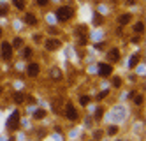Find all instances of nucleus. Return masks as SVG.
Returning <instances> with one entry per match:
<instances>
[{
  "label": "nucleus",
  "instance_id": "40",
  "mask_svg": "<svg viewBox=\"0 0 146 141\" xmlns=\"http://www.w3.org/2000/svg\"><path fill=\"white\" fill-rule=\"evenodd\" d=\"M7 136H9V134H5V132L0 134V141H7Z\"/></svg>",
  "mask_w": 146,
  "mask_h": 141
},
{
  "label": "nucleus",
  "instance_id": "28",
  "mask_svg": "<svg viewBox=\"0 0 146 141\" xmlns=\"http://www.w3.org/2000/svg\"><path fill=\"white\" fill-rule=\"evenodd\" d=\"M44 34L48 37H62V30L58 27H55V25H48L46 30H44Z\"/></svg>",
  "mask_w": 146,
  "mask_h": 141
},
{
  "label": "nucleus",
  "instance_id": "32",
  "mask_svg": "<svg viewBox=\"0 0 146 141\" xmlns=\"http://www.w3.org/2000/svg\"><path fill=\"white\" fill-rule=\"evenodd\" d=\"M13 5L18 13H25L28 7V0H13Z\"/></svg>",
  "mask_w": 146,
  "mask_h": 141
},
{
  "label": "nucleus",
  "instance_id": "38",
  "mask_svg": "<svg viewBox=\"0 0 146 141\" xmlns=\"http://www.w3.org/2000/svg\"><path fill=\"white\" fill-rule=\"evenodd\" d=\"M129 81H130L132 85L137 83V74H134V71H130V74H129Z\"/></svg>",
  "mask_w": 146,
  "mask_h": 141
},
{
  "label": "nucleus",
  "instance_id": "43",
  "mask_svg": "<svg viewBox=\"0 0 146 141\" xmlns=\"http://www.w3.org/2000/svg\"><path fill=\"white\" fill-rule=\"evenodd\" d=\"M85 141H93V139H92V138H88V139H85Z\"/></svg>",
  "mask_w": 146,
  "mask_h": 141
},
{
  "label": "nucleus",
  "instance_id": "25",
  "mask_svg": "<svg viewBox=\"0 0 146 141\" xmlns=\"http://www.w3.org/2000/svg\"><path fill=\"white\" fill-rule=\"evenodd\" d=\"M78 104H79V108H88L92 102H93V97L90 95V94H79L78 95Z\"/></svg>",
  "mask_w": 146,
  "mask_h": 141
},
{
  "label": "nucleus",
  "instance_id": "2",
  "mask_svg": "<svg viewBox=\"0 0 146 141\" xmlns=\"http://www.w3.org/2000/svg\"><path fill=\"white\" fill-rule=\"evenodd\" d=\"M60 115H62V118H64V120H67L69 124H78V122L81 120V115H83V113H79V108L76 106L74 101H72V99H67V101L64 102V108H62Z\"/></svg>",
  "mask_w": 146,
  "mask_h": 141
},
{
  "label": "nucleus",
  "instance_id": "11",
  "mask_svg": "<svg viewBox=\"0 0 146 141\" xmlns=\"http://www.w3.org/2000/svg\"><path fill=\"white\" fill-rule=\"evenodd\" d=\"M106 62H109V63H118V62H121V48H118V46H109L108 49H106Z\"/></svg>",
  "mask_w": 146,
  "mask_h": 141
},
{
  "label": "nucleus",
  "instance_id": "19",
  "mask_svg": "<svg viewBox=\"0 0 146 141\" xmlns=\"http://www.w3.org/2000/svg\"><path fill=\"white\" fill-rule=\"evenodd\" d=\"M88 132H90L88 138H92L93 141H106V134H104V127L102 125H93Z\"/></svg>",
  "mask_w": 146,
  "mask_h": 141
},
{
  "label": "nucleus",
  "instance_id": "4",
  "mask_svg": "<svg viewBox=\"0 0 146 141\" xmlns=\"http://www.w3.org/2000/svg\"><path fill=\"white\" fill-rule=\"evenodd\" d=\"M21 110L19 108H16L14 111H11L9 113V116H7V120H5V134H14V132H18L19 129V122H21Z\"/></svg>",
  "mask_w": 146,
  "mask_h": 141
},
{
  "label": "nucleus",
  "instance_id": "13",
  "mask_svg": "<svg viewBox=\"0 0 146 141\" xmlns=\"http://www.w3.org/2000/svg\"><path fill=\"white\" fill-rule=\"evenodd\" d=\"M108 111V106L102 104V102H97V106H93V122H95V125H100L102 124V118H104V113Z\"/></svg>",
  "mask_w": 146,
  "mask_h": 141
},
{
  "label": "nucleus",
  "instance_id": "37",
  "mask_svg": "<svg viewBox=\"0 0 146 141\" xmlns=\"http://www.w3.org/2000/svg\"><path fill=\"white\" fill-rule=\"evenodd\" d=\"M125 5H130V7H137L139 5V0H123Z\"/></svg>",
  "mask_w": 146,
  "mask_h": 141
},
{
  "label": "nucleus",
  "instance_id": "17",
  "mask_svg": "<svg viewBox=\"0 0 146 141\" xmlns=\"http://www.w3.org/2000/svg\"><path fill=\"white\" fill-rule=\"evenodd\" d=\"M120 132H121V125H118V124H106V125H104V134H106V139L116 138Z\"/></svg>",
  "mask_w": 146,
  "mask_h": 141
},
{
  "label": "nucleus",
  "instance_id": "35",
  "mask_svg": "<svg viewBox=\"0 0 146 141\" xmlns=\"http://www.w3.org/2000/svg\"><path fill=\"white\" fill-rule=\"evenodd\" d=\"M129 42H130L132 46H139L141 42H143V35H134V34H132V37L129 39Z\"/></svg>",
  "mask_w": 146,
  "mask_h": 141
},
{
  "label": "nucleus",
  "instance_id": "5",
  "mask_svg": "<svg viewBox=\"0 0 146 141\" xmlns=\"http://www.w3.org/2000/svg\"><path fill=\"white\" fill-rule=\"evenodd\" d=\"M14 58V49L11 46V41H7V39H2L0 41V60L2 62H13Z\"/></svg>",
  "mask_w": 146,
  "mask_h": 141
},
{
  "label": "nucleus",
  "instance_id": "22",
  "mask_svg": "<svg viewBox=\"0 0 146 141\" xmlns=\"http://www.w3.org/2000/svg\"><path fill=\"white\" fill-rule=\"evenodd\" d=\"M34 46H30V44H25L21 49H19V60H27V62H30L32 60V57H34Z\"/></svg>",
  "mask_w": 146,
  "mask_h": 141
},
{
  "label": "nucleus",
  "instance_id": "42",
  "mask_svg": "<svg viewBox=\"0 0 146 141\" xmlns=\"http://www.w3.org/2000/svg\"><path fill=\"white\" fill-rule=\"evenodd\" d=\"M2 35H4V28L0 27V39H2Z\"/></svg>",
  "mask_w": 146,
  "mask_h": 141
},
{
  "label": "nucleus",
  "instance_id": "34",
  "mask_svg": "<svg viewBox=\"0 0 146 141\" xmlns=\"http://www.w3.org/2000/svg\"><path fill=\"white\" fill-rule=\"evenodd\" d=\"M44 32H34L32 34V42L37 46V44H42V41H44Z\"/></svg>",
  "mask_w": 146,
  "mask_h": 141
},
{
  "label": "nucleus",
  "instance_id": "39",
  "mask_svg": "<svg viewBox=\"0 0 146 141\" xmlns=\"http://www.w3.org/2000/svg\"><path fill=\"white\" fill-rule=\"evenodd\" d=\"M113 141H127V138H121V136L118 134L116 138H113Z\"/></svg>",
  "mask_w": 146,
  "mask_h": 141
},
{
  "label": "nucleus",
  "instance_id": "44",
  "mask_svg": "<svg viewBox=\"0 0 146 141\" xmlns=\"http://www.w3.org/2000/svg\"><path fill=\"white\" fill-rule=\"evenodd\" d=\"M120 2H123V0H120Z\"/></svg>",
  "mask_w": 146,
  "mask_h": 141
},
{
  "label": "nucleus",
  "instance_id": "24",
  "mask_svg": "<svg viewBox=\"0 0 146 141\" xmlns=\"http://www.w3.org/2000/svg\"><path fill=\"white\" fill-rule=\"evenodd\" d=\"M81 127L85 129V131H90V129L95 125V122H93V116H92V113H85V115H81Z\"/></svg>",
  "mask_w": 146,
  "mask_h": 141
},
{
  "label": "nucleus",
  "instance_id": "27",
  "mask_svg": "<svg viewBox=\"0 0 146 141\" xmlns=\"http://www.w3.org/2000/svg\"><path fill=\"white\" fill-rule=\"evenodd\" d=\"M109 80H111V86H113L114 90H121L123 86H125V80L121 78V76H118V74H113Z\"/></svg>",
  "mask_w": 146,
  "mask_h": 141
},
{
  "label": "nucleus",
  "instance_id": "12",
  "mask_svg": "<svg viewBox=\"0 0 146 141\" xmlns=\"http://www.w3.org/2000/svg\"><path fill=\"white\" fill-rule=\"evenodd\" d=\"M130 134L134 138V141H144V122H132V129Z\"/></svg>",
  "mask_w": 146,
  "mask_h": 141
},
{
  "label": "nucleus",
  "instance_id": "33",
  "mask_svg": "<svg viewBox=\"0 0 146 141\" xmlns=\"http://www.w3.org/2000/svg\"><path fill=\"white\" fill-rule=\"evenodd\" d=\"M11 14V9H9V4L5 0H0V18H5Z\"/></svg>",
  "mask_w": 146,
  "mask_h": 141
},
{
  "label": "nucleus",
  "instance_id": "29",
  "mask_svg": "<svg viewBox=\"0 0 146 141\" xmlns=\"http://www.w3.org/2000/svg\"><path fill=\"white\" fill-rule=\"evenodd\" d=\"M11 46H13L14 51H19V49L25 46V37H21V35H14L13 41H11Z\"/></svg>",
  "mask_w": 146,
  "mask_h": 141
},
{
  "label": "nucleus",
  "instance_id": "8",
  "mask_svg": "<svg viewBox=\"0 0 146 141\" xmlns=\"http://www.w3.org/2000/svg\"><path fill=\"white\" fill-rule=\"evenodd\" d=\"M42 46H44L46 53H55V51H58L62 46H64V42H62L60 37H44Z\"/></svg>",
  "mask_w": 146,
  "mask_h": 141
},
{
  "label": "nucleus",
  "instance_id": "30",
  "mask_svg": "<svg viewBox=\"0 0 146 141\" xmlns=\"http://www.w3.org/2000/svg\"><path fill=\"white\" fill-rule=\"evenodd\" d=\"M92 23H93V28H100V27L104 25V14H100L99 11H97V13H93Z\"/></svg>",
  "mask_w": 146,
  "mask_h": 141
},
{
  "label": "nucleus",
  "instance_id": "1",
  "mask_svg": "<svg viewBox=\"0 0 146 141\" xmlns=\"http://www.w3.org/2000/svg\"><path fill=\"white\" fill-rule=\"evenodd\" d=\"M129 116H130V110L123 102H118L116 101L106 113H104L102 122L104 124H118V125H121V124L127 122Z\"/></svg>",
  "mask_w": 146,
  "mask_h": 141
},
{
  "label": "nucleus",
  "instance_id": "41",
  "mask_svg": "<svg viewBox=\"0 0 146 141\" xmlns=\"http://www.w3.org/2000/svg\"><path fill=\"white\" fill-rule=\"evenodd\" d=\"M4 90H5V86H4L2 83H0V95H2V94H4Z\"/></svg>",
  "mask_w": 146,
  "mask_h": 141
},
{
  "label": "nucleus",
  "instance_id": "15",
  "mask_svg": "<svg viewBox=\"0 0 146 141\" xmlns=\"http://www.w3.org/2000/svg\"><path fill=\"white\" fill-rule=\"evenodd\" d=\"M64 102H65V99H64L62 95L51 97V99H49V110L53 111V115H60L62 108H64Z\"/></svg>",
  "mask_w": 146,
  "mask_h": 141
},
{
  "label": "nucleus",
  "instance_id": "23",
  "mask_svg": "<svg viewBox=\"0 0 146 141\" xmlns=\"http://www.w3.org/2000/svg\"><path fill=\"white\" fill-rule=\"evenodd\" d=\"M130 30L134 35H143L144 34V19H137V21H132L130 23Z\"/></svg>",
  "mask_w": 146,
  "mask_h": 141
},
{
  "label": "nucleus",
  "instance_id": "36",
  "mask_svg": "<svg viewBox=\"0 0 146 141\" xmlns=\"http://www.w3.org/2000/svg\"><path fill=\"white\" fill-rule=\"evenodd\" d=\"M34 4L37 7H40V9H44V7H48L51 4V0H34Z\"/></svg>",
  "mask_w": 146,
  "mask_h": 141
},
{
  "label": "nucleus",
  "instance_id": "18",
  "mask_svg": "<svg viewBox=\"0 0 146 141\" xmlns=\"http://www.w3.org/2000/svg\"><path fill=\"white\" fill-rule=\"evenodd\" d=\"M132 21H134V14L130 11H123V13H120L116 16V25L118 27H129Z\"/></svg>",
  "mask_w": 146,
  "mask_h": 141
},
{
  "label": "nucleus",
  "instance_id": "21",
  "mask_svg": "<svg viewBox=\"0 0 146 141\" xmlns=\"http://www.w3.org/2000/svg\"><path fill=\"white\" fill-rule=\"evenodd\" d=\"M143 57H144L143 51H134L132 55L129 57V71H134L135 67H137V63H139L141 60H144Z\"/></svg>",
  "mask_w": 146,
  "mask_h": 141
},
{
  "label": "nucleus",
  "instance_id": "3",
  "mask_svg": "<svg viewBox=\"0 0 146 141\" xmlns=\"http://www.w3.org/2000/svg\"><path fill=\"white\" fill-rule=\"evenodd\" d=\"M55 19L58 21V23H70L72 19H74L76 16V9L72 7L70 4H60L56 9H55Z\"/></svg>",
  "mask_w": 146,
  "mask_h": 141
},
{
  "label": "nucleus",
  "instance_id": "14",
  "mask_svg": "<svg viewBox=\"0 0 146 141\" xmlns=\"http://www.w3.org/2000/svg\"><path fill=\"white\" fill-rule=\"evenodd\" d=\"M28 116L32 118L34 122H44L46 118L49 116V111L46 110V108H40V106H35L34 110H32V113H30Z\"/></svg>",
  "mask_w": 146,
  "mask_h": 141
},
{
  "label": "nucleus",
  "instance_id": "7",
  "mask_svg": "<svg viewBox=\"0 0 146 141\" xmlns=\"http://www.w3.org/2000/svg\"><path fill=\"white\" fill-rule=\"evenodd\" d=\"M21 21H23V25L28 27V28H37L40 25V18L34 13V11H25L23 16H21Z\"/></svg>",
  "mask_w": 146,
  "mask_h": 141
},
{
  "label": "nucleus",
  "instance_id": "10",
  "mask_svg": "<svg viewBox=\"0 0 146 141\" xmlns=\"http://www.w3.org/2000/svg\"><path fill=\"white\" fill-rule=\"evenodd\" d=\"M48 136H49V127L48 125L32 127V131H30V139L32 141H44Z\"/></svg>",
  "mask_w": 146,
  "mask_h": 141
},
{
  "label": "nucleus",
  "instance_id": "16",
  "mask_svg": "<svg viewBox=\"0 0 146 141\" xmlns=\"http://www.w3.org/2000/svg\"><path fill=\"white\" fill-rule=\"evenodd\" d=\"M64 71H62L58 65H51L49 69H48V78L51 80V81H55V83H60V81H64Z\"/></svg>",
  "mask_w": 146,
  "mask_h": 141
},
{
  "label": "nucleus",
  "instance_id": "6",
  "mask_svg": "<svg viewBox=\"0 0 146 141\" xmlns=\"http://www.w3.org/2000/svg\"><path fill=\"white\" fill-rule=\"evenodd\" d=\"M25 74H27V78H30V80H37L39 76L42 74V63L35 62V60H30L27 63V67H25Z\"/></svg>",
  "mask_w": 146,
  "mask_h": 141
},
{
  "label": "nucleus",
  "instance_id": "26",
  "mask_svg": "<svg viewBox=\"0 0 146 141\" xmlns=\"http://www.w3.org/2000/svg\"><path fill=\"white\" fill-rule=\"evenodd\" d=\"M130 102H132L134 108H143V106H144V92H143V90H141V92L137 90V92H135V95L130 99Z\"/></svg>",
  "mask_w": 146,
  "mask_h": 141
},
{
  "label": "nucleus",
  "instance_id": "9",
  "mask_svg": "<svg viewBox=\"0 0 146 141\" xmlns=\"http://www.w3.org/2000/svg\"><path fill=\"white\" fill-rule=\"evenodd\" d=\"M114 74V65L109 62H99L97 63V76L102 80H108Z\"/></svg>",
  "mask_w": 146,
  "mask_h": 141
},
{
  "label": "nucleus",
  "instance_id": "31",
  "mask_svg": "<svg viewBox=\"0 0 146 141\" xmlns=\"http://www.w3.org/2000/svg\"><path fill=\"white\" fill-rule=\"evenodd\" d=\"M109 95H111V88L108 86V88H102L95 97H93V101H95V102H104V99H106V97H109Z\"/></svg>",
  "mask_w": 146,
  "mask_h": 141
},
{
  "label": "nucleus",
  "instance_id": "20",
  "mask_svg": "<svg viewBox=\"0 0 146 141\" xmlns=\"http://www.w3.org/2000/svg\"><path fill=\"white\" fill-rule=\"evenodd\" d=\"M11 99H13V104H14L16 108H21V106H25V102H27V94H25L23 90H16V92H13Z\"/></svg>",
  "mask_w": 146,
  "mask_h": 141
}]
</instances>
